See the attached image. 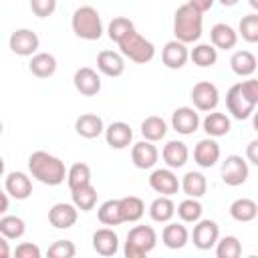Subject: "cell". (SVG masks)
<instances>
[{
	"mask_svg": "<svg viewBox=\"0 0 258 258\" xmlns=\"http://www.w3.org/2000/svg\"><path fill=\"white\" fill-rule=\"evenodd\" d=\"M256 105H258V81L252 77L248 81H240V83L232 85L226 93L228 113L238 121L252 117Z\"/></svg>",
	"mask_w": 258,
	"mask_h": 258,
	"instance_id": "cell-1",
	"label": "cell"
},
{
	"mask_svg": "<svg viewBox=\"0 0 258 258\" xmlns=\"http://www.w3.org/2000/svg\"><path fill=\"white\" fill-rule=\"evenodd\" d=\"M28 171L44 185H60L67 177L64 161L46 151H34L28 157Z\"/></svg>",
	"mask_w": 258,
	"mask_h": 258,
	"instance_id": "cell-2",
	"label": "cell"
},
{
	"mask_svg": "<svg viewBox=\"0 0 258 258\" xmlns=\"http://www.w3.org/2000/svg\"><path fill=\"white\" fill-rule=\"evenodd\" d=\"M202 28H204V16L194 10L187 2L181 4L175 14H173V34L175 40L183 42V44H191L198 42L202 36Z\"/></svg>",
	"mask_w": 258,
	"mask_h": 258,
	"instance_id": "cell-3",
	"label": "cell"
},
{
	"mask_svg": "<svg viewBox=\"0 0 258 258\" xmlns=\"http://www.w3.org/2000/svg\"><path fill=\"white\" fill-rule=\"evenodd\" d=\"M73 32L83 40H99L103 36L101 14L93 6H79L71 18Z\"/></svg>",
	"mask_w": 258,
	"mask_h": 258,
	"instance_id": "cell-4",
	"label": "cell"
},
{
	"mask_svg": "<svg viewBox=\"0 0 258 258\" xmlns=\"http://www.w3.org/2000/svg\"><path fill=\"white\" fill-rule=\"evenodd\" d=\"M157 244V234L151 226H133L127 232V242L123 248L125 258H143Z\"/></svg>",
	"mask_w": 258,
	"mask_h": 258,
	"instance_id": "cell-5",
	"label": "cell"
},
{
	"mask_svg": "<svg viewBox=\"0 0 258 258\" xmlns=\"http://www.w3.org/2000/svg\"><path fill=\"white\" fill-rule=\"evenodd\" d=\"M119 52L123 56H127L129 60L137 62V64H145L155 56V46L151 40H147L145 36H141L137 30H131L127 36H123L119 42Z\"/></svg>",
	"mask_w": 258,
	"mask_h": 258,
	"instance_id": "cell-6",
	"label": "cell"
},
{
	"mask_svg": "<svg viewBox=\"0 0 258 258\" xmlns=\"http://www.w3.org/2000/svg\"><path fill=\"white\" fill-rule=\"evenodd\" d=\"M191 103H194V109L196 111H204V113H210L218 107L220 103V91L214 83L210 81H200L194 85L191 89Z\"/></svg>",
	"mask_w": 258,
	"mask_h": 258,
	"instance_id": "cell-7",
	"label": "cell"
},
{
	"mask_svg": "<svg viewBox=\"0 0 258 258\" xmlns=\"http://www.w3.org/2000/svg\"><path fill=\"white\" fill-rule=\"evenodd\" d=\"M248 161L242 157V155H228L224 161H222V181L226 185H242L246 179H248Z\"/></svg>",
	"mask_w": 258,
	"mask_h": 258,
	"instance_id": "cell-8",
	"label": "cell"
},
{
	"mask_svg": "<svg viewBox=\"0 0 258 258\" xmlns=\"http://www.w3.org/2000/svg\"><path fill=\"white\" fill-rule=\"evenodd\" d=\"M8 46L18 56H32L38 50L40 40L38 34L30 28H16L8 38Z\"/></svg>",
	"mask_w": 258,
	"mask_h": 258,
	"instance_id": "cell-9",
	"label": "cell"
},
{
	"mask_svg": "<svg viewBox=\"0 0 258 258\" xmlns=\"http://www.w3.org/2000/svg\"><path fill=\"white\" fill-rule=\"evenodd\" d=\"M220 238V228L214 220H198L196 226H194V232H191V242L198 250H210L216 246Z\"/></svg>",
	"mask_w": 258,
	"mask_h": 258,
	"instance_id": "cell-10",
	"label": "cell"
},
{
	"mask_svg": "<svg viewBox=\"0 0 258 258\" xmlns=\"http://www.w3.org/2000/svg\"><path fill=\"white\" fill-rule=\"evenodd\" d=\"M149 187L159 196H169L171 198L179 189V179L169 167L153 169L151 175H149Z\"/></svg>",
	"mask_w": 258,
	"mask_h": 258,
	"instance_id": "cell-11",
	"label": "cell"
},
{
	"mask_svg": "<svg viewBox=\"0 0 258 258\" xmlns=\"http://www.w3.org/2000/svg\"><path fill=\"white\" fill-rule=\"evenodd\" d=\"M77 218H79V210L75 208V204H54L50 210H48V222L52 228L56 230H69L77 224Z\"/></svg>",
	"mask_w": 258,
	"mask_h": 258,
	"instance_id": "cell-12",
	"label": "cell"
},
{
	"mask_svg": "<svg viewBox=\"0 0 258 258\" xmlns=\"http://www.w3.org/2000/svg\"><path fill=\"white\" fill-rule=\"evenodd\" d=\"M171 127L179 135H191L200 127V115L194 107H177L171 115Z\"/></svg>",
	"mask_w": 258,
	"mask_h": 258,
	"instance_id": "cell-13",
	"label": "cell"
},
{
	"mask_svg": "<svg viewBox=\"0 0 258 258\" xmlns=\"http://www.w3.org/2000/svg\"><path fill=\"white\" fill-rule=\"evenodd\" d=\"M73 83H75V89L85 97H93V95H97L101 91V77L91 67L77 69L75 77H73Z\"/></svg>",
	"mask_w": 258,
	"mask_h": 258,
	"instance_id": "cell-14",
	"label": "cell"
},
{
	"mask_svg": "<svg viewBox=\"0 0 258 258\" xmlns=\"http://www.w3.org/2000/svg\"><path fill=\"white\" fill-rule=\"evenodd\" d=\"M194 161L204 169L214 167L220 161V145H218V141L214 137L200 139L196 149H194Z\"/></svg>",
	"mask_w": 258,
	"mask_h": 258,
	"instance_id": "cell-15",
	"label": "cell"
},
{
	"mask_svg": "<svg viewBox=\"0 0 258 258\" xmlns=\"http://www.w3.org/2000/svg\"><path fill=\"white\" fill-rule=\"evenodd\" d=\"M157 159H159V151L147 139H143L131 147V161L137 169H151L157 163Z\"/></svg>",
	"mask_w": 258,
	"mask_h": 258,
	"instance_id": "cell-16",
	"label": "cell"
},
{
	"mask_svg": "<svg viewBox=\"0 0 258 258\" xmlns=\"http://www.w3.org/2000/svg\"><path fill=\"white\" fill-rule=\"evenodd\" d=\"M4 191L14 200H28L32 194V181L24 171H10L4 181Z\"/></svg>",
	"mask_w": 258,
	"mask_h": 258,
	"instance_id": "cell-17",
	"label": "cell"
},
{
	"mask_svg": "<svg viewBox=\"0 0 258 258\" xmlns=\"http://www.w3.org/2000/svg\"><path fill=\"white\" fill-rule=\"evenodd\" d=\"M105 141L113 149H125L133 141V129L125 121H115L109 127H105Z\"/></svg>",
	"mask_w": 258,
	"mask_h": 258,
	"instance_id": "cell-18",
	"label": "cell"
},
{
	"mask_svg": "<svg viewBox=\"0 0 258 258\" xmlns=\"http://www.w3.org/2000/svg\"><path fill=\"white\" fill-rule=\"evenodd\" d=\"M187 58H189V50H187V46L183 42H179V40L165 42V46L161 50V60H163V64L167 69H171V71L181 69L187 62Z\"/></svg>",
	"mask_w": 258,
	"mask_h": 258,
	"instance_id": "cell-19",
	"label": "cell"
},
{
	"mask_svg": "<svg viewBox=\"0 0 258 258\" xmlns=\"http://www.w3.org/2000/svg\"><path fill=\"white\" fill-rule=\"evenodd\" d=\"M97 69L105 77H121L125 71V58L121 52L115 50H101L97 54Z\"/></svg>",
	"mask_w": 258,
	"mask_h": 258,
	"instance_id": "cell-20",
	"label": "cell"
},
{
	"mask_svg": "<svg viewBox=\"0 0 258 258\" xmlns=\"http://www.w3.org/2000/svg\"><path fill=\"white\" fill-rule=\"evenodd\" d=\"M93 250L99 256H115L119 252V236L111 228H99L93 234Z\"/></svg>",
	"mask_w": 258,
	"mask_h": 258,
	"instance_id": "cell-21",
	"label": "cell"
},
{
	"mask_svg": "<svg viewBox=\"0 0 258 258\" xmlns=\"http://www.w3.org/2000/svg\"><path fill=\"white\" fill-rule=\"evenodd\" d=\"M161 157L163 161L167 163L169 169H177V167H183L187 163V157H189V151H187V145L183 141H177V139H171L163 145V151H161Z\"/></svg>",
	"mask_w": 258,
	"mask_h": 258,
	"instance_id": "cell-22",
	"label": "cell"
},
{
	"mask_svg": "<svg viewBox=\"0 0 258 258\" xmlns=\"http://www.w3.org/2000/svg\"><path fill=\"white\" fill-rule=\"evenodd\" d=\"M210 40H212V46L214 48H220V50H230L236 46L238 42V32L226 24V22H218L212 26L210 30Z\"/></svg>",
	"mask_w": 258,
	"mask_h": 258,
	"instance_id": "cell-23",
	"label": "cell"
},
{
	"mask_svg": "<svg viewBox=\"0 0 258 258\" xmlns=\"http://www.w3.org/2000/svg\"><path fill=\"white\" fill-rule=\"evenodd\" d=\"M75 131H77L81 137H85V139H95V137L103 135L105 123H103V119H101L99 115H95V113H83V115L77 117V121H75Z\"/></svg>",
	"mask_w": 258,
	"mask_h": 258,
	"instance_id": "cell-24",
	"label": "cell"
},
{
	"mask_svg": "<svg viewBox=\"0 0 258 258\" xmlns=\"http://www.w3.org/2000/svg\"><path fill=\"white\" fill-rule=\"evenodd\" d=\"M202 127H204V131L208 133V137H214V139H216V137L228 135L232 123H230V117H228L226 113L210 111V113L206 115V119L202 121Z\"/></svg>",
	"mask_w": 258,
	"mask_h": 258,
	"instance_id": "cell-25",
	"label": "cell"
},
{
	"mask_svg": "<svg viewBox=\"0 0 258 258\" xmlns=\"http://www.w3.org/2000/svg\"><path fill=\"white\" fill-rule=\"evenodd\" d=\"M189 240V232L183 224H177V222H167V226L163 228L161 232V242L169 248V250H179L187 244Z\"/></svg>",
	"mask_w": 258,
	"mask_h": 258,
	"instance_id": "cell-26",
	"label": "cell"
},
{
	"mask_svg": "<svg viewBox=\"0 0 258 258\" xmlns=\"http://www.w3.org/2000/svg\"><path fill=\"white\" fill-rule=\"evenodd\" d=\"M28 71L38 77V79H48L56 73V58L50 52H34L30 62H28Z\"/></svg>",
	"mask_w": 258,
	"mask_h": 258,
	"instance_id": "cell-27",
	"label": "cell"
},
{
	"mask_svg": "<svg viewBox=\"0 0 258 258\" xmlns=\"http://www.w3.org/2000/svg\"><path fill=\"white\" fill-rule=\"evenodd\" d=\"M175 216V204L169 196H159L149 204V218L157 224H167Z\"/></svg>",
	"mask_w": 258,
	"mask_h": 258,
	"instance_id": "cell-28",
	"label": "cell"
},
{
	"mask_svg": "<svg viewBox=\"0 0 258 258\" xmlns=\"http://www.w3.org/2000/svg\"><path fill=\"white\" fill-rule=\"evenodd\" d=\"M179 187L183 189V194L187 198H202L206 191H208V179L204 177V173L200 171H187L181 181H179Z\"/></svg>",
	"mask_w": 258,
	"mask_h": 258,
	"instance_id": "cell-29",
	"label": "cell"
},
{
	"mask_svg": "<svg viewBox=\"0 0 258 258\" xmlns=\"http://www.w3.org/2000/svg\"><path fill=\"white\" fill-rule=\"evenodd\" d=\"M119 212L123 222H139L145 214V204L137 196H125L119 198Z\"/></svg>",
	"mask_w": 258,
	"mask_h": 258,
	"instance_id": "cell-30",
	"label": "cell"
},
{
	"mask_svg": "<svg viewBox=\"0 0 258 258\" xmlns=\"http://www.w3.org/2000/svg\"><path fill=\"white\" fill-rule=\"evenodd\" d=\"M230 216L236 222H242V224L252 222L258 216V204L250 198H238L230 204Z\"/></svg>",
	"mask_w": 258,
	"mask_h": 258,
	"instance_id": "cell-31",
	"label": "cell"
},
{
	"mask_svg": "<svg viewBox=\"0 0 258 258\" xmlns=\"http://www.w3.org/2000/svg\"><path fill=\"white\" fill-rule=\"evenodd\" d=\"M256 56L250 50H236L230 58V67L238 77H252L256 73Z\"/></svg>",
	"mask_w": 258,
	"mask_h": 258,
	"instance_id": "cell-32",
	"label": "cell"
},
{
	"mask_svg": "<svg viewBox=\"0 0 258 258\" xmlns=\"http://www.w3.org/2000/svg\"><path fill=\"white\" fill-rule=\"evenodd\" d=\"M71 198H73V204H75L77 210H81V212H91V210H95V206H97V187H95L93 183L75 187V189H71Z\"/></svg>",
	"mask_w": 258,
	"mask_h": 258,
	"instance_id": "cell-33",
	"label": "cell"
},
{
	"mask_svg": "<svg viewBox=\"0 0 258 258\" xmlns=\"http://www.w3.org/2000/svg\"><path fill=\"white\" fill-rule=\"evenodd\" d=\"M167 133V123L157 117V115H151V117H145L143 123H141V135L143 139L155 143V141H161Z\"/></svg>",
	"mask_w": 258,
	"mask_h": 258,
	"instance_id": "cell-34",
	"label": "cell"
},
{
	"mask_svg": "<svg viewBox=\"0 0 258 258\" xmlns=\"http://www.w3.org/2000/svg\"><path fill=\"white\" fill-rule=\"evenodd\" d=\"M26 232V224L22 218L12 216V214H4L0 216V234L8 240H18L22 238Z\"/></svg>",
	"mask_w": 258,
	"mask_h": 258,
	"instance_id": "cell-35",
	"label": "cell"
},
{
	"mask_svg": "<svg viewBox=\"0 0 258 258\" xmlns=\"http://www.w3.org/2000/svg\"><path fill=\"white\" fill-rule=\"evenodd\" d=\"M189 58L194 60V64L202 69L214 67L218 62V48H214L212 44H196L189 52Z\"/></svg>",
	"mask_w": 258,
	"mask_h": 258,
	"instance_id": "cell-36",
	"label": "cell"
},
{
	"mask_svg": "<svg viewBox=\"0 0 258 258\" xmlns=\"http://www.w3.org/2000/svg\"><path fill=\"white\" fill-rule=\"evenodd\" d=\"M175 212H177V216H179L181 222H185V224H196V222L202 218L204 208H202V204H200L198 198H185L183 202L177 204V210H175Z\"/></svg>",
	"mask_w": 258,
	"mask_h": 258,
	"instance_id": "cell-37",
	"label": "cell"
},
{
	"mask_svg": "<svg viewBox=\"0 0 258 258\" xmlns=\"http://www.w3.org/2000/svg\"><path fill=\"white\" fill-rule=\"evenodd\" d=\"M67 183H69V189H75V187L91 183V167L87 163H83V161L73 163L67 169Z\"/></svg>",
	"mask_w": 258,
	"mask_h": 258,
	"instance_id": "cell-38",
	"label": "cell"
},
{
	"mask_svg": "<svg viewBox=\"0 0 258 258\" xmlns=\"http://www.w3.org/2000/svg\"><path fill=\"white\" fill-rule=\"evenodd\" d=\"M97 218L103 226H119L123 224L121 220V212H119V200H107L99 206L97 210Z\"/></svg>",
	"mask_w": 258,
	"mask_h": 258,
	"instance_id": "cell-39",
	"label": "cell"
},
{
	"mask_svg": "<svg viewBox=\"0 0 258 258\" xmlns=\"http://www.w3.org/2000/svg\"><path fill=\"white\" fill-rule=\"evenodd\" d=\"M242 244L236 236H224L216 242V256L218 258H240Z\"/></svg>",
	"mask_w": 258,
	"mask_h": 258,
	"instance_id": "cell-40",
	"label": "cell"
},
{
	"mask_svg": "<svg viewBox=\"0 0 258 258\" xmlns=\"http://www.w3.org/2000/svg\"><path fill=\"white\" fill-rule=\"evenodd\" d=\"M238 34H240L246 42H250V44L258 42V14H256V12L242 16V20H240V24H238Z\"/></svg>",
	"mask_w": 258,
	"mask_h": 258,
	"instance_id": "cell-41",
	"label": "cell"
},
{
	"mask_svg": "<svg viewBox=\"0 0 258 258\" xmlns=\"http://www.w3.org/2000/svg\"><path fill=\"white\" fill-rule=\"evenodd\" d=\"M131 30H135V24L125 18V16H115L111 22H109V28H107V34L113 42H119L123 36H127Z\"/></svg>",
	"mask_w": 258,
	"mask_h": 258,
	"instance_id": "cell-42",
	"label": "cell"
},
{
	"mask_svg": "<svg viewBox=\"0 0 258 258\" xmlns=\"http://www.w3.org/2000/svg\"><path fill=\"white\" fill-rule=\"evenodd\" d=\"M50 258H73L77 254V248L71 240H56L48 246V252H46Z\"/></svg>",
	"mask_w": 258,
	"mask_h": 258,
	"instance_id": "cell-43",
	"label": "cell"
},
{
	"mask_svg": "<svg viewBox=\"0 0 258 258\" xmlns=\"http://www.w3.org/2000/svg\"><path fill=\"white\" fill-rule=\"evenodd\" d=\"M30 10L38 18H48L56 10V0H30Z\"/></svg>",
	"mask_w": 258,
	"mask_h": 258,
	"instance_id": "cell-44",
	"label": "cell"
},
{
	"mask_svg": "<svg viewBox=\"0 0 258 258\" xmlns=\"http://www.w3.org/2000/svg\"><path fill=\"white\" fill-rule=\"evenodd\" d=\"M40 254H42L40 248L32 242H22L14 250V256H18V258H40Z\"/></svg>",
	"mask_w": 258,
	"mask_h": 258,
	"instance_id": "cell-45",
	"label": "cell"
},
{
	"mask_svg": "<svg viewBox=\"0 0 258 258\" xmlns=\"http://www.w3.org/2000/svg\"><path fill=\"white\" fill-rule=\"evenodd\" d=\"M187 4H189L194 10H198L200 14H204V12H208V10L216 4V0H187Z\"/></svg>",
	"mask_w": 258,
	"mask_h": 258,
	"instance_id": "cell-46",
	"label": "cell"
},
{
	"mask_svg": "<svg viewBox=\"0 0 258 258\" xmlns=\"http://www.w3.org/2000/svg\"><path fill=\"white\" fill-rule=\"evenodd\" d=\"M246 157H248L250 163L258 165V141H256V139L248 143V147H246Z\"/></svg>",
	"mask_w": 258,
	"mask_h": 258,
	"instance_id": "cell-47",
	"label": "cell"
},
{
	"mask_svg": "<svg viewBox=\"0 0 258 258\" xmlns=\"http://www.w3.org/2000/svg\"><path fill=\"white\" fill-rule=\"evenodd\" d=\"M12 254V250H10V246H8V238H4L2 234H0V258H8Z\"/></svg>",
	"mask_w": 258,
	"mask_h": 258,
	"instance_id": "cell-48",
	"label": "cell"
},
{
	"mask_svg": "<svg viewBox=\"0 0 258 258\" xmlns=\"http://www.w3.org/2000/svg\"><path fill=\"white\" fill-rule=\"evenodd\" d=\"M8 204H10V202H8V194L0 187V216H4V214L8 212Z\"/></svg>",
	"mask_w": 258,
	"mask_h": 258,
	"instance_id": "cell-49",
	"label": "cell"
},
{
	"mask_svg": "<svg viewBox=\"0 0 258 258\" xmlns=\"http://www.w3.org/2000/svg\"><path fill=\"white\" fill-rule=\"evenodd\" d=\"M218 2H220L222 6H228V8H230V6H236L240 0H218Z\"/></svg>",
	"mask_w": 258,
	"mask_h": 258,
	"instance_id": "cell-50",
	"label": "cell"
},
{
	"mask_svg": "<svg viewBox=\"0 0 258 258\" xmlns=\"http://www.w3.org/2000/svg\"><path fill=\"white\" fill-rule=\"evenodd\" d=\"M2 173H4V159H2V155H0V177H2Z\"/></svg>",
	"mask_w": 258,
	"mask_h": 258,
	"instance_id": "cell-51",
	"label": "cell"
},
{
	"mask_svg": "<svg viewBox=\"0 0 258 258\" xmlns=\"http://www.w3.org/2000/svg\"><path fill=\"white\" fill-rule=\"evenodd\" d=\"M250 6L256 10V8H258V0H250Z\"/></svg>",
	"mask_w": 258,
	"mask_h": 258,
	"instance_id": "cell-52",
	"label": "cell"
},
{
	"mask_svg": "<svg viewBox=\"0 0 258 258\" xmlns=\"http://www.w3.org/2000/svg\"><path fill=\"white\" fill-rule=\"evenodd\" d=\"M2 129H4V125H2V121H0V135H2Z\"/></svg>",
	"mask_w": 258,
	"mask_h": 258,
	"instance_id": "cell-53",
	"label": "cell"
}]
</instances>
